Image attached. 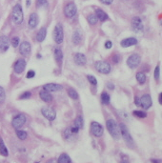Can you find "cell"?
Instances as JSON below:
<instances>
[{
	"instance_id": "cell-1",
	"label": "cell",
	"mask_w": 162,
	"mask_h": 163,
	"mask_svg": "<svg viewBox=\"0 0 162 163\" xmlns=\"http://www.w3.org/2000/svg\"><path fill=\"white\" fill-rule=\"evenodd\" d=\"M106 126H107V130L112 136L116 140H118L120 138V130L118 124L116 122V120L108 119L107 122H106Z\"/></svg>"
},
{
	"instance_id": "cell-2",
	"label": "cell",
	"mask_w": 162,
	"mask_h": 163,
	"mask_svg": "<svg viewBox=\"0 0 162 163\" xmlns=\"http://www.w3.org/2000/svg\"><path fill=\"white\" fill-rule=\"evenodd\" d=\"M12 19L13 21V23L15 24H21L23 22L24 15H23V11H22L21 5L16 4L13 9V13H12Z\"/></svg>"
},
{
	"instance_id": "cell-3",
	"label": "cell",
	"mask_w": 162,
	"mask_h": 163,
	"mask_svg": "<svg viewBox=\"0 0 162 163\" xmlns=\"http://www.w3.org/2000/svg\"><path fill=\"white\" fill-rule=\"evenodd\" d=\"M52 37L54 40L55 41V43L61 44L63 42V38H64V32H63V27L61 24H57L54 27V32H52Z\"/></svg>"
},
{
	"instance_id": "cell-4",
	"label": "cell",
	"mask_w": 162,
	"mask_h": 163,
	"mask_svg": "<svg viewBox=\"0 0 162 163\" xmlns=\"http://www.w3.org/2000/svg\"><path fill=\"white\" fill-rule=\"evenodd\" d=\"M76 12H77L76 5H75L74 3H72V2L67 4L65 6V8H64V13H65V15L68 18L74 17V16L76 15Z\"/></svg>"
},
{
	"instance_id": "cell-5",
	"label": "cell",
	"mask_w": 162,
	"mask_h": 163,
	"mask_svg": "<svg viewBox=\"0 0 162 163\" xmlns=\"http://www.w3.org/2000/svg\"><path fill=\"white\" fill-rule=\"evenodd\" d=\"M140 61H141V58L138 54H132V56L127 59V65L129 66L131 69H135L140 64Z\"/></svg>"
},
{
	"instance_id": "cell-6",
	"label": "cell",
	"mask_w": 162,
	"mask_h": 163,
	"mask_svg": "<svg viewBox=\"0 0 162 163\" xmlns=\"http://www.w3.org/2000/svg\"><path fill=\"white\" fill-rule=\"evenodd\" d=\"M96 69L99 73L107 74L111 72V65L104 61H97L96 63Z\"/></svg>"
},
{
	"instance_id": "cell-7",
	"label": "cell",
	"mask_w": 162,
	"mask_h": 163,
	"mask_svg": "<svg viewBox=\"0 0 162 163\" xmlns=\"http://www.w3.org/2000/svg\"><path fill=\"white\" fill-rule=\"evenodd\" d=\"M132 28L135 32H142L144 29V26H143V22H142L141 18L138 17V16H135L132 19Z\"/></svg>"
},
{
	"instance_id": "cell-8",
	"label": "cell",
	"mask_w": 162,
	"mask_h": 163,
	"mask_svg": "<svg viewBox=\"0 0 162 163\" xmlns=\"http://www.w3.org/2000/svg\"><path fill=\"white\" fill-rule=\"evenodd\" d=\"M139 106H141L144 110H147L152 106L153 104V100L152 97H151L150 95H144L143 96H141L139 98Z\"/></svg>"
},
{
	"instance_id": "cell-9",
	"label": "cell",
	"mask_w": 162,
	"mask_h": 163,
	"mask_svg": "<svg viewBox=\"0 0 162 163\" xmlns=\"http://www.w3.org/2000/svg\"><path fill=\"white\" fill-rule=\"evenodd\" d=\"M41 113H42V115H44V117H46L47 119L50 121L54 120L55 117H56V113H55L54 110L52 109V108H49V107L43 108V109L41 110Z\"/></svg>"
},
{
	"instance_id": "cell-10",
	"label": "cell",
	"mask_w": 162,
	"mask_h": 163,
	"mask_svg": "<svg viewBox=\"0 0 162 163\" xmlns=\"http://www.w3.org/2000/svg\"><path fill=\"white\" fill-rule=\"evenodd\" d=\"M91 132L92 134H93L94 136L96 137H99L103 135V132H104V129H103V127L100 125L99 123L97 122H92V125H91Z\"/></svg>"
},
{
	"instance_id": "cell-11",
	"label": "cell",
	"mask_w": 162,
	"mask_h": 163,
	"mask_svg": "<svg viewBox=\"0 0 162 163\" xmlns=\"http://www.w3.org/2000/svg\"><path fill=\"white\" fill-rule=\"evenodd\" d=\"M13 128H15L16 130L21 128L22 126L26 123V117L24 115H18L13 119Z\"/></svg>"
},
{
	"instance_id": "cell-12",
	"label": "cell",
	"mask_w": 162,
	"mask_h": 163,
	"mask_svg": "<svg viewBox=\"0 0 162 163\" xmlns=\"http://www.w3.org/2000/svg\"><path fill=\"white\" fill-rule=\"evenodd\" d=\"M119 130H120V135L123 136V138L126 140L127 142L132 143L133 142V138H132V136H131L130 133H129V131H128L127 127H126V125H125L124 123H121L119 125Z\"/></svg>"
},
{
	"instance_id": "cell-13",
	"label": "cell",
	"mask_w": 162,
	"mask_h": 163,
	"mask_svg": "<svg viewBox=\"0 0 162 163\" xmlns=\"http://www.w3.org/2000/svg\"><path fill=\"white\" fill-rule=\"evenodd\" d=\"M10 47V40L6 35L0 36V52H5Z\"/></svg>"
},
{
	"instance_id": "cell-14",
	"label": "cell",
	"mask_w": 162,
	"mask_h": 163,
	"mask_svg": "<svg viewBox=\"0 0 162 163\" xmlns=\"http://www.w3.org/2000/svg\"><path fill=\"white\" fill-rule=\"evenodd\" d=\"M26 68V61L23 58L18 59L15 64V74H22Z\"/></svg>"
},
{
	"instance_id": "cell-15",
	"label": "cell",
	"mask_w": 162,
	"mask_h": 163,
	"mask_svg": "<svg viewBox=\"0 0 162 163\" xmlns=\"http://www.w3.org/2000/svg\"><path fill=\"white\" fill-rule=\"evenodd\" d=\"M19 52L22 54L23 56H26L28 54H30L31 52V44L27 41L21 43L20 47H19Z\"/></svg>"
},
{
	"instance_id": "cell-16",
	"label": "cell",
	"mask_w": 162,
	"mask_h": 163,
	"mask_svg": "<svg viewBox=\"0 0 162 163\" xmlns=\"http://www.w3.org/2000/svg\"><path fill=\"white\" fill-rule=\"evenodd\" d=\"M43 90L48 91L49 93H52V92H58V91L62 90V86L59 84H55V83H49L46 84L43 86Z\"/></svg>"
},
{
	"instance_id": "cell-17",
	"label": "cell",
	"mask_w": 162,
	"mask_h": 163,
	"mask_svg": "<svg viewBox=\"0 0 162 163\" xmlns=\"http://www.w3.org/2000/svg\"><path fill=\"white\" fill-rule=\"evenodd\" d=\"M38 15H36L35 13H31L30 18H29V22H28V25H29V28L30 29H35L38 24Z\"/></svg>"
},
{
	"instance_id": "cell-18",
	"label": "cell",
	"mask_w": 162,
	"mask_h": 163,
	"mask_svg": "<svg viewBox=\"0 0 162 163\" xmlns=\"http://www.w3.org/2000/svg\"><path fill=\"white\" fill-rule=\"evenodd\" d=\"M74 62L76 63L77 65L83 66V65L86 64V62H87V59H86V56L83 54L77 52V54H74Z\"/></svg>"
},
{
	"instance_id": "cell-19",
	"label": "cell",
	"mask_w": 162,
	"mask_h": 163,
	"mask_svg": "<svg viewBox=\"0 0 162 163\" xmlns=\"http://www.w3.org/2000/svg\"><path fill=\"white\" fill-rule=\"evenodd\" d=\"M137 43V40L133 37H129V38H125L121 41V46L123 48H128V47H131V46H133Z\"/></svg>"
},
{
	"instance_id": "cell-20",
	"label": "cell",
	"mask_w": 162,
	"mask_h": 163,
	"mask_svg": "<svg viewBox=\"0 0 162 163\" xmlns=\"http://www.w3.org/2000/svg\"><path fill=\"white\" fill-rule=\"evenodd\" d=\"M39 95H40V98L42 99L44 102H51L52 100V96L51 95V93H49L48 91L46 90H42L40 93H39Z\"/></svg>"
},
{
	"instance_id": "cell-21",
	"label": "cell",
	"mask_w": 162,
	"mask_h": 163,
	"mask_svg": "<svg viewBox=\"0 0 162 163\" xmlns=\"http://www.w3.org/2000/svg\"><path fill=\"white\" fill-rule=\"evenodd\" d=\"M96 15L98 20L104 22V21H107L109 19V16L105 12H103L101 9H96Z\"/></svg>"
},
{
	"instance_id": "cell-22",
	"label": "cell",
	"mask_w": 162,
	"mask_h": 163,
	"mask_svg": "<svg viewBox=\"0 0 162 163\" xmlns=\"http://www.w3.org/2000/svg\"><path fill=\"white\" fill-rule=\"evenodd\" d=\"M46 35H47V29L45 27H43V28L39 30L37 34H36V40H37L38 42H42L46 38Z\"/></svg>"
},
{
	"instance_id": "cell-23",
	"label": "cell",
	"mask_w": 162,
	"mask_h": 163,
	"mask_svg": "<svg viewBox=\"0 0 162 163\" xmlns=\"http://www.w3.org/2000/svg\"><path fill=\"white\" fill-rule=\"evenodd\" d=\"M81 38H82V34H81V32L79 30H77V31H75L74 32V34H72V42L75 45H77V44H79L81 42Z\"/></svg>"
},
{
	"instance_id": "cell-24",
	"label": "cell",
	"mask_w": 162,
	"mask_h": 163,
	"mask_svg": "<svg viewBox=\"0 0 162 163\" xmlns=\"http://www.w3.org/2000/svg\"><path fill=\"white\" fill-rule=\"evenodd\" d=\"M54 59L57 63H61L63 59V52L60 49L56 48L54 50Z\"/></svg>"
},
{
	"instance_id": "cell-25",
	"label": "cell",
	"mask_w": 162,
	"mask_h": 163,
	"mask_svg": "<svg viewBox=\"0 0 162 163\" xmlns=\"http://www.w3.org/2000/svg\"><path fill=\"white\" fill-rule=\"evenodd\" d=\"M0 154L3 156H8V154H9L8 149L6 147V145L4 144L3 139L2 138H0Z\"/></svg>"
},
{
	"instance_id": "cell-26",
	"label": "cell",
	"mask_w": 162,
	"mask_h": 163,
	"mask_svg": "<svg viewBox=\"0 0 162 163\" xmlns=\"http://www.w3.org/2000/svg\"><path fill=\"white\" fill-rule=\"evenodd\" d=\"M72 159L67 154H62L58 158V163H71Z\"/></svg>"
},
{
	"instance_id": "cell-27",
	"label": "cell",
	"mask_w": 162,
	"mask_h": 163,
	"mask_svg": "<svg viewBox=\"0 0 162 163\" xmlns=\"http://www.w3.org/2000/svg\"><path fill=\"white\" fill-rule=\"evenodd\" d=\"M136 79H137L138 83L139 84H144L145 82H146V74L144 73H141V72H139V73L136 74Z\"/></svg>"
},
{
	"instance_id": "cell-28",
	"label": "cell",
	"mask_w": 162,
	"mask_h": 163,
	"mask_svg": "<svg viewBox=\"0 0 162 163\" xmlns=\"http://www.w3.org/2000/svg\"><path fill=\"white\" fill-rule=\"evenodd\" d=\"M100 99H101V102H102V103L105 104V105H108L109 103H110V100H111L110 95H109L107 93H102Z\"/></svg>"
},
{
	"instance_id": "cell-29",
	"label": "cell",
	"mask_w": 162,
	"mask_h": 163,
	"mask_svg": "<svg viewBox=\"0 0 162 163\" xmlns=\"http://www.w3.org/2000/svg\"><path fill=\"white\" fill-rule=\"evenodd\" d=\"M74 127H76V128L78 129H81L83 127V118L82 117H77L76 118H75V120H74Z\"/></svg>"
},
{
	"instance_id": "cell-30",
	"label": "cell",
	"mask_w": 162,
	"mask_h": 163,
	"mask_svg": "<svg viewBox=\"0 0 162 163\" xmlns=\"http://www.w3.org/2000/svg\"><path fill=\"white\" fill-rule=\"evenodd\" d=\"M16 135H17V137L20 140H25L27 138V136H28L26 132L21 131V130H18V129H17V131H16Z\"/></svg>"
},
{
	"instance_id": "cell-31",
	"label": "cell",
	"mask_w": 162,
	"mask_h": 163,
	"mask_svg": "<svg viewBox=\"0 0 162 163\" xmlns=\"http://www.w3.org/2000/svg\"><path fill=\"white\" fill-rule=\"evenodd\" d=\"M68 95H69V96L71 98H72V99H77L78 98V93H77V92L76 91H75L74 89H69L68 90Z\"/></svg>"
},
{
	"instance_id": "cell-32",
	"label": "cell",
	"mask_w": 162,
	"mask_h": 163,
	"mask_svg": "<svg viewBox=\"0 0 162 163\" xmlns=\"http://www.w3.org/2000/svg\"><path fill=\"white\" fill-rule=\"evenodd\" d=\"M97 21H98V19H97L96 15H89L88 17V22L90 23L91 25H96L97 23Z\"/></svg>"
},
{
	"instance_id": "cell-33",
	"label": "cell",
	"mask_w": 162,
	"mask_h": 163,
	"mask_svg": "<svg viewBox=\"0 0 162 163\" xmlns=\"http://www.w3.org/2000/svg\"><path fill=\"white\" fill-rule=\"evenodd\" d=\"M72 135V130L71 128H67L64 130V132H63V136H64V138H66V139H68L70 138Z\"/></svg>"
},
{
	"instance_id": "cell-34",
	"label": "cell",
	"mask_w": 162,
	"mask_h": 163,
	"mask_svg": "<svg viewBox=\"0 0 162 163\" xmlns=\"http://www.w3.org/2000/svg\"><path fill=\"white\" fill-rule=\"evenodd\" d=\"M47 6H48L47 0H37V2H36V7L37 8H44Z\"/></svg>"
},
{
	"instance_id": "cell-35",
	"label": "cell",
	"mask_w": 162,
	"mask_h": 163,
	"mask_svg": "<svg viewBox=\"0 0 162 163\" xmlns=\"http://www.w3.org/2000/svg\"><path fill=\"white\" fill-rule=\"evenodd\" d=\"M133 115H135L136 117L138 118H144L147 117V114L145 112H141V111H135L133 113Z\"/></svg>"
},
{
	"instance_id": "cell-36",
	"label": "cell",
	"mask_w": 162,
	"mask_h": 163,
	"mask_svg": "<svg viewBox=\"0 0 162 163\" xmlns=\"http://www.w3.org/2000/svg\"><path fill=\"white\" fill-rule=\"evenodd\" d=\"M5 98H6V93H5V91L2 87H0V104L3 103L5 101Z\"/></svg>"
},
{
	"instance_id": "cell-37",
	"label": "cell",
	"mask_w": 162,
	"mask_h": 163,
	"mask_svg": "<svg viewBox=\"0 0 162 163\" xmlns=\"http://www.w3.org/2000/svg\"><path fill=\"white\" fill-rule=\"evenodd\" d=\"M11 42H12V45H13V48H16V47H17V46L19 45V42H20V39H19V37L15 36V37H13V38Z\"/></svg>"
},
{
	"instance_id": "cell-38",
	"label": "cell",
	"mask_w": 162,
	"mask_h": 163,
	"mask_svg": "<svg viewBox=\"0 0 162 163\" xmlns=\"http://www.w3.org/2000/svg\"><path fill=\"white\" fill-rule=\"evenodd\" d=\"M87 78H88L89 82H90L91 84L94 85V86H96V85L97 84V80H96V77H94V76H88Z\"/></svg>"
},
{
	"instance_id": "cell-39",
	"label": "cell",
	"mask_w": 162,
	"mask_h": 163,
	"mask_svg": "<svg viewBox=\"0 0 162 163\" xmlns=\"http://www.w3.org/2000/svg\"><path fill=\"white\" fill-rule=\"evenodd\" d=\"M31 96H32V93L26 92V93H24L23 95H21L20 96H19V98L20 99H27V98H30Z\"/></svg>"
},
{
	"instance_id": "cell-40",
	"label": "cell",
	"mask_w": 162,
	"mask_h": 163,
	"mask_svg": "<svg viewBox=\"0 0 162 163\" xmlns=\"http://www.w3.org/2000/svg\"><path fill=\"white\" fill-rule=\"evenodd\" d=\"M35 71H33V70H31L28 72V74H27V78H33V77H35Z\"/></svg>"
},
{
	"instance_id": "cell-41",
	"label": "cell",
	"mask_w": 162,
	"mask_h": 163,
	"mask_svg": "<svg viewBox=\"0 0 162 163\" xmlns=\"http://www.w3.org/2000/svg\"><path fill=\"white\" fill-rule=\"evenodd\" d=\"M159 72H160V68H159V66L155 68V79H158L159 78Z\"/></svg>"
},
{
	"instance_id": "cell-42",
	"label": "cell",
	"mask_w": 162,
	"mask_h": 163,
	"mask_svg": "<svg viewBox=\"0 0 162 163\" xmlns=\"http://www.w3.org/2000/svg\"><path fill=\"white\" fill-rule=\"evenodd\" d=\"M112 46H113V43H112V41H110V40H108L107 42L105 43V48L106 49H111Z\"/></svg>"
},
{
	"instance_id": "cell-43",
	"label": "cell",
	"mask_w": 162,
	"mask_h": 163,
	"mask_svg": "<svg viewBox=\"0 0 162 163\" xmlns=\"http://www.w3.org/2000/svg\"><path fill=\"white\" fill-rule=\"evenodd\" d=\"M100 1H101L102 3L106 4V5H111L114 2V0H100Z\"/></svg>"
},
{
	"instance_id": "cell-44",
	"label": "cell",
	"mask_w": 162,
	"mask_h": 163,
	"mask_svg": "<svg viewBox=\"0 0 162 163\" xmlns=\"http://www.w3.org/2000/svg\"><path fill=\"white\" fill-rule=\"evenodd\" d=\"M135 104L136 105V106H139V104H140V103H139V98L138 97L135 98Z\"/></svg>"
},
{
	"instance_id": "cell-45",
	"label": "cell",
	"mask_w": 162,
	"mask_h": 163,
	"mask_svg": "<svg viewBox=\"0 0 162 163\" xmlns=\"http://www.w3.org/2000/svg\"><path fill=\"white\" fill-rule=\"evenodd\" d=\"M108 88H109V89H111V90H114V84H112V83H108Z\"/></svg>"
},
{
	"instance_id": "cell-46",
	"label": "cell",
	"mask_w": 162,
	"mask_h": 163,
	"mask_svg": "<svg viewBox=\"0 0 162 163\" xmlns=\"http://www.w3.org/2000/svg\"><path fill=\"white\" fill-rule=\"evenodd\" d=\"M159 103L162 104V93H159Z\"/></svg>"
},
{
	"instance_id": "cell-47",
	"label": "cell",
	"mask_w": 162,
	"mask_h": 163,
	"mask_svg": "<svg viewBox=\"0 0 162 163\" xmlns=\"http://www.w3.org/2000/svg\"><path fill=\"white\" fill-rule=\"evenodd\" d=\"M26 2H27V3H26L27 7H29L30 5H31V0H26Z\"/></svg>"
}]
</instances>
